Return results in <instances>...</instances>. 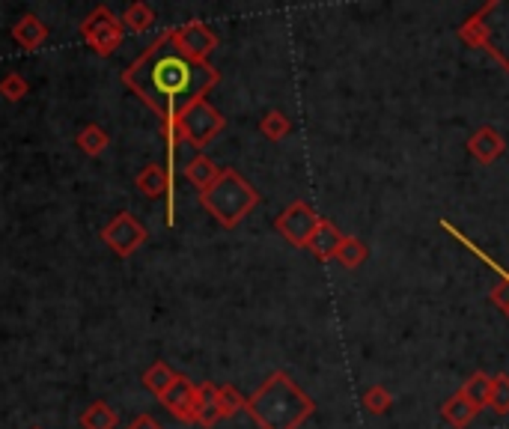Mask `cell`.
Listing matches in <instances>:
<instances>
[{
	"instance_id": "cell-8",
	"label": "cell",
	"mask_w": 509,
	"mask_h": 429,
	"mask_svg": "<svg viewBox=\"0 0 509 429\" xmlns=\"http://www.w3.org/2000/svg\"><path fill=\"white\" fill-rule=\"evenodd\" d=\"M101 242H105L117 256H131L146 242V227L131 212H119L117 218L105 224Z\"/></svg>"
},
{
	"instance_id": "cell-13",
	"label": "cell",
	"mask_w": 509,
	"mask_h": 429,
	"mask_svg": "<svg viewBox=\"0 0 509 429\" xmlns=\"http://www.w3.org/2000/svg\"><path fill=\"white\" fill-rule=\"evenodd\" d=\"M468 152L477 158L480 164H494L497 158L506 152V141L494 126H480L468 138Z\"/></svg>"
},
{
	"instance_id": "cell-9",
	"label": "cell",
	"mask_w": 509,
	"mask_h": 429,
	"mask_svg": "<svg viewBox=\"0 0 509 429\" xmlns=\"http://www.w3.org/2000/svg\"><path fill=\"white\" fill-rule=\"evenodd\" d=\"M441 230H447V233L452 235V239L459 242V245H465L471 254H477V256L483 259V263L489 266L492 272L497 275V284L492 287V301L497 304V310H501V313L506 316V319H509V268L497 266V263H494V259H492L489 254H483V247H477V245H473V242L468 239V235L462 233V230H456V227H452L450 221H441Z\"/></svg>"
},
{
	"instance_id": "cell-5",
	"label": "cell",
	"mask_w": 509,
	"mask_h": 429,
	"mask_svg": "<svg viewBox=\"0 0 509 429\" xmlns=\"http://www.w3.org/2000/svg\"><path fill=\"white\" fill-rule=\"evenodd\" d=\"M176 122H179V129H182V134H185V143L194 146V150H203V146H209L226 129L223 114L212 105L209 99L194 101V105H191Z\"/></svg>"
},
{
	"instance_id": "cell-31",
	"label": "cell",
	"mask_w": 509,
	"mask_h": 429,
	"mask_svg": "<svg viewBox=\"0 0 509 429\" xmlns=\"http://www.w3.org/2000/svg\"><path fill=\"white\" fill-rule=\"evenodd\" d=\"M33 429H42V426H33Z\"/></svg>"
},
{
	"instance_id": "cell-28",
	"label": "cell",
	"mask_w": 509,
	"mask_h": 429,
	"mask_svg": "<svg viewBox=\"0 0 509 429\" xmlns=\"http://www.w3.org/2000/svg\"><path fill=\"white\" fill-rule=\"evenodd\" d=\"M27 93H30V84L18 72H6L4 78H0V96H4L6 101H21Z\"/></svg>"
},
{
	"instance_id": "cell-1",
	"label": "cell",
	"mask_w": 509,
	"mask_h": 429,
	"mask_svg": "<svg viewBox=\"0 0 509 429\" xmlns=\"http://www.w3.org/2000/svg\"><path fill=\"white\" fill-rule=\"evenodd\" d=\"M221 72L209 63H200L179 48L173 39V27L164 30L126 72V84L134 96L150 110H155L161 122L179 120L194 101L206 99L212 87H218Z\"/></svg>"
},
{
	"instance_id": "cell-19",
	"label": "cell",
	"mask_w": 509,
	"mask_h": 429,
	"mask_svg": "<svg viewBox=\"0 0 509 429\" xmlns=\"http://www.w3.org/2000/svg\"><path fill=\"white\" fill-rule=\"evenodd\" d=\"M117 424H119V414L113 412L105 400L89 403L87 409L81 412V426L84 429H117Z\"/></svg>"
},
{
	"instance_id": "cell-25",
	"label": "cell",
	"mask_w": 509,
	"mask_h": 429,
	"mask_svg": "<svg viewBox=\"0 0 509 429\" xmlns=\"http://www.w3.org/2000/svg\"><path fill=\"white\" fill-rule=\"evenodd\" d=\"M244 405H247V400L242 397L239 388H233V385H218V409H221L223 417H235L239 412H244Z\"/></svg>"
},
{
	"instance_id": "cell-26",
	"label": "cell",
	"mask_w": 509,
	"mask_h": 429,
	"mask_svg": "<svg viewBox=\"0 0 509 429\" xmlns=\"http://www.w3.org/2000/svg\"><path fill=\"white\" fill-rule=\"evenodd\" d=\"M364 405H367V412H372V414H384L393 405V393L384 388V385H369L367 391H364Z\"/></svg>"
},
{
	"instance_id": "cell-12",
	"label": "cell",
	"mask_w": 509,
	"mask_h": 429,
	"mask_svg": "<svg viewBox=\"0 0 509 429\" xmlns=\"http://www.w3.org/2000/svg\"><path fill=\"white\" fill-rule=\"evenodd\" d=\"M167 405V412L182 424H194L197 414V385L188 376H176V382L170 385V391L161 397Z\"/></svg>"
},
{
	"instance_id": "cell-7",
	"label": "cell",
	"mask_w": 509,
	"mask_h": 429,
	"mask_svg": "<svg viewBox=\"0 0 509 429\" xmlns=\"http://www.w3.org/2000/svg\"><path fill=\"white\" fill-rule=\"evenodd\" d=\"M319 221H322V214L316 212L307 200H296V203H289V206L277 214L275 230H277L292 247H307L313 230L319 227Z\"/></svg>"
},
{
	"instance_id": "cell-20",
	"label": "cell",
	"mask_w": 509,
	"mask_h": 429,
	"mask_svg": "<svg viewBox=\"0 0 509 429\" xmlns=\"http://www.w3.org/2000/svg\"><path fill=\"white\" fill-rule=\"evenodd\" d=\"M176 376H179V372H173V367H170V364H164V361H155V364L143 372V385H146V391L155 393V397L161 400L164 393L170 391V385L176 382Z\"/></svg>"
},
{
	"instance_id": "cell-6",
	"label": "cell",
	"mask_w": 509,
	"mask_h": 429,
	"mask_svg": "<svg viewBox=\"0 0 509 429\" xmlns=\"http://www.w3.org/2000/svg\"><path fill=\"white\" fill-rule=\"evenodd\" d=\"M122 33H126V27H122V18L113 16L108 6H96L93 13L84 18V25H81L84 42L99 54V58H108V54H113L119 48Z\"/></svg>"
},
{
	"instance_id": "cell-11",
	"label": "cell",
	"mask_w": 509,
	"mask_h": 429,
	"mask_svg": "<svg viewBox=\"0 0 509 429\" xmlns=\"http://www.w3.org/2000/svg\"><path fill=\"white\" fill-rule=\"evenodd\" d=\"M173 39L188 58H194L200 63H209V54L218 48V37L203 21H188L182 27H173Z\"/></svg>"
},
{
	"instance_id": "cell-23",
	"label": "cell",
	"mask_w": 509,
	"mask_h": 429,
	"mask_svg": "<svg viewBox=\"0 0 509 429\" xmlns=\"http://www.w3.org/2000/svg\"><path fill=\"white\" fill-rule=\"evenodd\" d=\"M155 25V13L150 4H143V0H138V4H131L126 13H122V27L131 30V33H143L150 30Z\"/></svg>"
},
{
	"instance_id": "cell-16",
	"label": "cell",
	"mask_w": 509,
	"mask_h": 429,
	"mask_svg": "<svg viewBox=\"0 0 509 429\" xmlns=\"http://www.w3.org/2000/svg\"><path fill=\"white\" fill-rule=\"evenodd\" d=\"M492 382H494V376H489L485 370H477L462 382L459 393L462 397H468V403L473 405V409L483 412V409H489V403H492Z\"/></svg>"
},
{
	"instance_id": "cell-15",
	"label": "cell",
	"mask_w": 509,
	"mask_h": 429,
	"mask_svg": "<svg viewBox=\"0 0 509 429\" xmlns=\"http://www.w3.org/2000/svg\"><path fill=\"white\" fill-rule=\"evenodd\" d=\"M13 39L18 48H25V51H36L39 45L48 39V27L42 25V18L39 16H21L16 25H13Z\"/></svg>"
},
{
	"instance_id": "cell-4",
	"label": "cell",
	"mask_w": 509,
	"mask_h": 429,
	"mask_svg": "<svg viewBox=\"0 0 509 429\" xmlns=\"http://www.w3.org/2000/svg\"><path fill=\"white\" fill-rule=\"evenodd\" d=\"M485 27V45L483 51L501 63V69L509 75V0H489L477 13Z\"/></svg>"
},
{
	"instance_id": "cell-29",
	"label": "cell",
	"mask_w": 509,
	"mask_h": 429,
	"mask_svg": "<svg viewBox=\"0 0 509 429\" xmlns=\"http://www.w3.org/2000/svg\"><path fill=\"white\" fill-rule=\"evenodd\" d=\"M218 421H223V414L218 409V403H206V405H197V414H194V424L203 429H212Z\"/></svg>"
},
{
	"instance_id": "cell-27",
	"label": "cell",
	"mask_w": 509,
	"mask_h": 429,
	"mask_svg": "<svg viewBox=\"0 0 509 429\" xmlns=\"http://www.w3.org/2000/svg\"><path fill=\"white\" fill-rule=\"evenodd\" d=\"M489 409H494L501 417L509 414V372H497L492 382V403Z\"/></svg>"
},
{
	"instance_id": "cell-17",
	"label": "cell",
	"mask_w": 509,
	"mask_h": 429,
	"mask_svg": "<svg viewBox=\"0 0 509 429\" xmlns=\"http://www.w3.org/2000/svg\"><path fill=\"white\" fill-rule=\"evenodd\" d=\"M223 173V167H218L212 162L209 155H194L191 162L185 164V179L191 185H194L197 191H209L214 183H218V176Z\"/></svg>"
},
{
	"instance_id": "cell-18",
	"label": "cell",
	"mask_w": 509,
	"mask_h": 429,
	"mask_svg": "<svg viewBox=\"0 0 509 429\" xmlns=\"http://www.w3.org/2000/svg\"><path fill=\"white\" fill-rule=\"evenodd\" d=\"M441 414H444V421L450 426L465 429V426L473 424V417H477V409H473V405L468 403V397H462V393L456 391L450 400H444V405H441Z\"/></svg>"
},
{
	"instance_id": "cell-21",
	"label": "cell",
	"mask_w": 509,
	"mask_h": 429,
	"mask_svg": "<svg viewBox=\"0 0 509 429\" xmlns=\"http://www.w3.org/2000/svg\"><path fill=\"white\" fill-rule=\"evenodd\" d=\"M75 143L81 146V152H84V155L99 158V155L110 146V138H108V131L99 126V122H89V126H84L81 131H78Z\"/></svg>"
},
{
	"instance_id": "cell-3",
	"label": "cell",
	"mask_w": 509,
	"mask_h": 429,
	"mask_svg": "<svg viewBox=\"0 0 509 429\" xmlns=\"http://www.w3.org/2000/svg\"><path fill=\"white\" fill-rule=\"evenodd\" d=\"M200 206L206 209L221 227L233 230L259 206V191L247 183L239 171L223 167L218 183H214L209 191H200Z\"/></svg>"
},
{
	"instance_id": "cell-30",
	"label": "cell",
	"mask_w": 509,
	"mask_h": 429,
	"mask_svg": "<svg viewBox=\"0 0 509 429\" xmlns=\"http://www.w3.org/2000/svg\"><path fill=\"white\" fill-rule=\"evenodd\" d=\"M129 429H164V426L158 424L152 414H140V417H134V421L129 424Z\"/></svg>"
},
{
	"instance_id": "cell-22",
	"label": "cell",
	"mask_w": 509,
	"mask_h": 429,
	"mask_svg": "<svg viewBox=\"0 0 509 429\" xmlns=\"http://www.w3.org/2000/svg\"><path fill=\"white\" fill-rule=\"evenodd\" d=\"M367 256H369V247L358 239V235H346L343 245H339V251H337V263L348 268V272H355V268H360L367 263Z\"/></svg>"
},
{
	"instance_id": "cell-24",
	"label": "cell",
	"mask_w": 509,
	"mask_h": 429,
	"mask_svg": "<svg viewBox=\"0 0 509 429\" xmlns=\"http://www.w3.org/2000/svg\"><path fill=\"white\" fill-rule=\"evenodd\" d=\"M259 131L265 134L268 141H283V138H289V131H292V120L283 114V110H268V114L259 120Z\"/></svg>"
},
{
	"instance_id": "cell-14",
	"label": "cell",
	"mask_w": 509,
	"mask_h": 429,
	"mask_svg": "<svg viewBox=\"0 0 509 429\" xmlns=\"http://www.w3.org/2000/svg\"><path fill=\"white\" fill-rule=\"evenodd\" d=\"M343 239H346V235L339 233L337 224L327 221V218H322L319 227H316L313 235H310L307 251H310L313 256H319V259H334L337 251H339V245H343Z\"/></svg>"
},
{
	"instance_id": "cell-10",
	"label": "cell",
	"mask_w": 509,
	"mask_h": 429,
	"mask_svg": "<svg viewBox=\"0 0 509 429\" xmlns=\"http://www.w3.org/2000/svg\"><path fill=\"white\" fill-rule=\"evenodd\" d=\"M134 185H138V191L143 197H167V224H173L176 218V197H173V176L167 173V167L161 164H146L143 171L138 173V179H134Z\"/></svg>"
},
{
	"instance_id": "cell-2",
	"label": "cell",
	"mask_w": 509,
	"mask_h": 429,
	"mask_svg": "<svg viewBox=\"0 0 509 429\" xmlns=\"http://www.w3.org/2000/svg\"><path fill=\"white\" fill-rule=\"evenodd\" d=\"M244 412L254 417L259 429H301V424L313 417L316 403L292 382L289 372L275 370L247 397Z\"/></svg>"
}]
</instances>
